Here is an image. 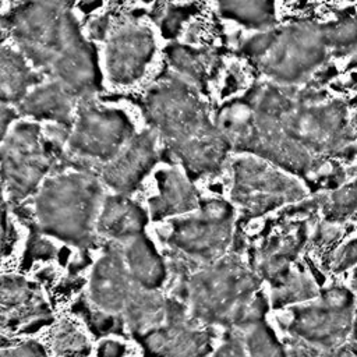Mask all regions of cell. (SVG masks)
Here are the masks:
<instances>
[{"label": "cell", "mask_w": 357, "mask_h": 357, "mask_svg": "<svg viewBox=\"0 0 357 357\" xmlns=\"http://www.w3.org/2000/svg\"><path fill=\"white\" fill-rule=\"evenodd\" d=\"M71 7L63 1L17 3L1 15V42L8 39L46 79L88 99L100 88V73Z\"/></svg>", "instance_id": "obj_1"}, {"label": "cell", "mask_w": 357, "mask_h": 357, "mask_svg": "<svg viewBox=\"0 0 357 357\" xmlns=\"http://www.w3.org/2000/svg\"><path fill=\"white\" fill-rule=\"evenodd\" d=\"M142 110L149 127L188 176L212 174L223 167L230 145L195 85L166 71L145 89Z\"/></svg>", "instance_id": "obj_2"}, {"label": "cell", "mask_w": 357, "mask_h": 357, "mask_svg": "<svg viewBox=\"0 0 357 357\" xmlns=\"http://www.w3.org/2000/svg\"><path fill=\"white\" fill-rule=\"evenodd\" d=\"M261 282L251 264L231 250L219 261L177 278L172 297L183 301L205 326L243 329L265 319L269 303L259 291Z\"/></svg>", "instance_id": "obj_3"}, {"label": "cell", "mask_w": 357, "mask_h": 357, "mask_svg": "<svg viewBox=\"0 0 357 357\" xmlns=\"http://www.w3.org/2000/svg\"><path fill=\"white\" fill-rule=\"evenodd\" d=\"M105 197L96 173L71 166L56 170L32 198L33 229L81 250L91 248L99 241L96 222Z\"/></svg>", "instance_id": "obj_4"}, {"label": "cell", "mask_w": 357, "mask_h": 357, "mask_svg": "<svg viewBox=\"0 0 357 357\" xmlns=\"http://www.w3.org/2000/svg\"><path fill=\"white\" fill-rule=\"evenodd\" d=\"M243 54L257 70L280 86H298L337 53L333 22L290 21L245 39Z\"/></svg>", "instance_id": "obj_5"}, {"label": "cell", "mask_w": 357, "mask_h": 357, "mask_svg": "<svg viewBox=\"0 0 357 357\" xmlns=\"http://www.w3.org/2000/svg\"><path fill=\"white\" fill-rule=\"evenodd\" d=\"M234 223L236 208L219 198L202 199L197 211L170 219L160 236L169 272L181 278L227 255L234 243Z\"/></svg>", "instance_id": "obj_6"}, {"label": "cell", "mask_w": 357, "mask_h": 357, "mask_svg": "<svg viewBox=\"0 0 357 357\" xmlns=\"http://www.w3.org/2000/svg\"><path fill=\"white\" fill-rule=\"evenodd\" d=\"M67 167L64 153L32 120L14 121L1 142V183L4 199L18 206L32 199L43 181L56 170Z\"/></svg>", "instance_id": "obj_7"}, {"label": "cell", "mask_w": 357, "mask_h": 357, "mask_svg": "<svg viewBox=\"0 0 357 357\" xmlns=\"http://www.w3.org/2000/svg\"><path fill=\"white\" fill-rule=\"evenodd\" d=\"M135 132L126 113L93 98L81 99L64 146L66 165L96 173L121 153Z\"/></svg>", "instance_id": "obj_8"}, {"label": "cell", "mask_w": 357, "mask_h": 357, "mask_svg": "<svg viewBox=\"0 0 357 357\" xmlns=\"http://www.w3.org/2000/svg\"><path fill=\"white\" fill-rule=\"evenodd\" d=\"M92 36L105 40L103 66L116 86L141 81L156 54V38L151 26L130 13L100 15L92 24Z\"/></svg>", "instance_id": "obj_9"}, {"label": "cell", "mask_w": 357, "mask_h": 357, "mask_svg": "<svg viewBox=\"0 0 357 357\" xmlns=\"http://www.w3.org/2000/svg\"><path fill=\"white\" fill-rule=\"evenodd\" d=\"M230 198L247 216H261L305 198V187L291 173L254 155L238 153L230 162Z\"/></svg>", "instance_id": "obj_10"}, {"label": "cell", "mask_w": 357, "mask_h": 357, "mask_svg": "<svg viewBox=\"0 0 357 357\" xmlns=\"http://www.w3.org/2000/svg\"><path fill=\"white\" fill-rule=\"evenodd\" d=\"M353 321V297L346 289L335 287L307 304L290 308L287 331L317 349L332 351L349 336Z\"/></svg>", "instance_id": "obj_11"}, {"label": "cell", "mask_w": 357, "mask_h": 357, "mask_svg": "<svg viewBox=\"0 0 357 357\" xmlns=\"http://www.w3.org/2000/svg\"><path fill=\"white\" fill-rule=\"evenodd\" d=\"M195 321L187 305L169 296L165 324L138 340L146 357H204L212 344V333Z\"/></svg>", "instance_id": "obj_12"}, {"label": "cell", "mask_w": 357, "mask_h": 357, "mask_svg": "<svg viewBox=\"0 0 357 357\" xmlns=\"http://www.w3.org/2000/svg\"><path fill=\"white\" fill-rule=\"evenodd\" d=\"M53 322V312L40 286L24 276L1 278V328L11 333H31Z\"/></svg>", "instance_id": "obj_13"}, {"label": "cell", "mask_w": 357, "mask_h": 357, "mask_svg": "<svg viewBox=\"0 0 357 357\" xmlns=\"http://www.w3.org/2000/svg\"><path fill=\"white\" fill-rule=\"evenodd\" d=\"M159 144V135L152 127L138 130L121 153L96 172L98 177L113 194L130 195L156 163Z\"/></svg>", "instance_id": "obj_14"}, {"label": "cell", "mask_w": 357, "mask_h": 357, "mask_svg": "<svg viewBox=\"0 0 357 357\" xmlns=\"http://www.w3.org/2000/svg\"><path fill=\"white\" fill-rule=\"evenodd\" d=\"M134 286L119 245L107 244L89 272L86 284L89 305L103 314L121 317Z\"/></svg>", "instance_id": "obj_15"}, {"label": "cell", "mask_w": 357, "mask_h": 357, "mask_svg": "<svg viewBox=\"0 0 357 357\" xmlns=\"http://www.w3.org/2000/svg\"><path fill=\"white\" fill-rule=\"evenodd\" d=\"M308 241V230L300 220H290L273 229L258 247L250 264L261 280L272 287L279 284L291 271L293 262Z\"/></svg>", "instance_id": "obj_16"}, {"label": "cell", "mask_w": 357, "mask_h": 357, "mask_svg": "<svg viewBox=\"0 0 357 357\" xmlns=\"http://www.w3.org/2000/svg\"><path fill=\"white\" fill-rule=\"evenodd\" d=\"M155 194L148 201V215L153 222L178 218L201 206L202 199L183 167H162L155 173Z\"/></svg>", "instance_id": "obj_17"}, {"label": "cell", "mask_w": 357, "mask_h": 357, "mask_svg": "<svg viewBox=\"0 0 357 357\" xmlns=\"http://www.w3.org/2000/svg\"><path fill=\"white\" fill-rule=\"evenodd\" d=\"M81 99H78L67 86L56 79H45L33 86L28 95L15 106L20 114L28 120L46 124L71 127Z\"/></svg>", "instance_id": "obj_18"}, {"label": "cell", "mask_w": 357, "mask_h": 357, "mask_svg": "<svg viewBox=\"0 0 357 357\" xmlns=\"http://www.w3.org/2000/svg\"><path fill=\"white\" fill-rule=\"evenodd\" d=\"M149 215L130 195H106L96 222L99 240L107 244H123L145 233Z\"/></svg>", "instance_id": "obj_19"}, {"label": "cell", "mask_w": 357, "mask_h": 357, "mask_svg": "<svg viewBox=\"0 0 357 357\" xmlns=\"http://www.w3.org/2000/svg\"><path fill=\"white\" fill-rule=\"evenodd\" d=\"M116 245H119L130 278L137 286L148 290L163 287L169 278L167 262L145 233Z\"/></svg>", "instance_id": "obj_20"}, {"label": "cell", "mask_w": 357, "mask_h": 357, "mask_svg": "<svg viewBox=\"0 0 357 357\" xmlns=\"http://www.w3.org/2000/svg\"><path fill=\"white\" fill-rule=\"evenodd\" d=\"M167 305L169 296L160 290H148L135 284L121 314L123 325L138 342L165 324Z\"/></svg>", "instance_id": "obj_21"}, {"label": "cell", "mask_w": 357, "mask_h": 357, "mask_svg": "<svg viewBox=\"0 0 357 357\" xmlns=\"http://www.w3.org/2000/svg\"><path fill=\"white\" fill-rule=\"evenodd\" d=\"M46 78L38 73L31 63L13 46L1 43L0 56V89L1 105L13 106L21 103L28 92Z\"/></svg>", "instance_id": "obj_22"}, {"label": "cell", "mask_w": 357, "mask_h": 357, "mask_svg": "<svg viewBox=\"0 0 357 357\" xmlns=\"http://www.w3.org/2000/svg\"><path fill=\"white\" fill-rule=\"evenodd\" d=\"M166 60L170 71L187 79L204 92L212 70L218 66L215 50L202 47L194 49L190 45L173 43L166 47Z\"/></svg>", "instance_id": "obj_23"}, {"label": "cell", "mask_w": 357, "mask_h": 357, "mask_svg": "<svg viewBox=\"0 0 357 357\" xmlns=\"http://www.w3.org/2000/svg\"><path fill=\"white\" fill-rule=\"evenodd\" d=\"M218 13L223 18L234 20L248 28L265 31L276 25L275 4L266 1L218 3Z\"/></svg>", "instance_id": "obj_24"}, {"label": "cell", "mask_w": 357, "mask_h": 357, "mask_svg": "<svg viewBox=\"0 0 357 357\" xmlns=\"http://www.w3.org/2000/svg\"><path fill=\"white\" fill-rule=\"evenodd\" d=\"M318 296L319 291L314 279L305 272L291 269L279 284L272 287L271 305L275 308H282L289 304L315 300Z\"/></svg>", "instance_id": "obj_25"}, {"label": "cell", "mask_w": 357, "mask_h": 357, "mask_svg": "<svg viewBox=\"0 0 357 357\" xmlns=\"http://www.w3.org/2000/svg\"><path fill=\"white\" fill-rule=\"evenodd\" d=\"M236 331L241 335L248 357H287L286 349L265 319Z\"/></svg>", "instance_id": "obj_26"}, {"label": "cell", "mask_w": 357, "mask_h": 357, "mask_svg": "<svg viewBox=\"0 0 357 357\" xmlns=\"http://www.w3.org/2000/svg\"><path fill=\"white\" fill-rule=\"evenodd\" d=\"M52 347L57 357H88L91 343L86 335L71 321L56 324L52 335Z\"/></svg>", "instance_id": "obj_27"}, {"label": "cell", "mask_w": 357, "mask_h": 357, "mask_svg": "<svg viewBox=\"0 0 357 357\" xmlns=\"http://www.w3.org/2000/svg\"><path fill=\"white\" fill-rule=\"evenodd\" d=\"M321 211L331 223L342 222L357 215V184L344 185L324 195Z\"/></svg>", "instance_id": "obj_28"}, {"label": "cell", "mask_w": 357, "mask_h": 357, "mask_svg": "<svg viewBox=\"0 0 357 357\" xmlns=\"http://www.w3.org/2000/svg\"><path fill=\"white\" fill-rule=\"evenodd\" d=\"M212 357H248L240 332L236 329L227 331Z\"/></svg>", "instance_id": "obj_29"}, {"label": "cell", "mask_w": 357, "mask_h": 357, "mask_svg": "<svg viewBox=\"0 0 357 357\" xmlns=\"http://www.w3.org/2000/svg\"><path fill=\"white\" fill-rule=\"evenodd\" d=\"M357 264V236L350 237L349 241L343 243L333 255L332 268L337 272L346 271Z\"/></svg>", "instance_id": "obj_30"}, {"label": "cell", "mask_w": 357, "mask_h": 357, "mask_svg": "<svg viewBox=\"0 0 357 357\" xmlns=\"http://www.w3.org/2000/svg\"><path fill=\"white\" fill-rule=\"evenodd\" d=\"M1 357H47L43 344L36 340H25L21 343H10L1 349Z\"/></svg>", "instance_id": "obj_31"}, {"label": "cell", "mask_w": 357, "mask_h": 357, "mask_svg": "<svg viewBox=\"0 0 357 357\" xmlns=\"http://www.w3.org/2000/svg\"><path fill=\"white\" fill-rule=\"evenodd\" d=\"M126 344L114 337H105L98 344V357H124Z\"/></svg>", "instance_id": "obj_32"}, {"label": "cell", "mask_w": 357, "mask_h": 357, "mask_svg": "<svg viewBox=\"0 0 357 357\" xmlns=\"http://www.w3.org/2000/svg\"><path fill=\"white\" fill-rule=\"evenodd\" d=\"M351 121H353V126H354V130H356V134H357V110L354 114H351Z\"/></svg>", "instance_id": "obj_33"}, {"label": "cell", "mask_w": 357, "mask_h": 357, "mask_svg": "<svg viewBox=\"0 0 357 357\" xmlns=\"http://www.w3.org/2000/svg\"><path fill=\"white\" fill-rule=\"evenodd\" d=\"M353 61H350V64H353V66H356L357 67V49L353 52Z\"/></svg>", "instance_id": "obj_34"}, {"label": "cell", "mask_w": 357, "mask_h": 357, "mask_svg": "<svg viewBox=\"0 0 357 357\" xmlns=\"http://www.w3.org/2000/svg\"><path fill=\"white\" fill-rule=\"evenodd\" d=\"M356 287H357V284H356Z\"/></svg>", "instance_id": "obj_35"}]
</instances>
